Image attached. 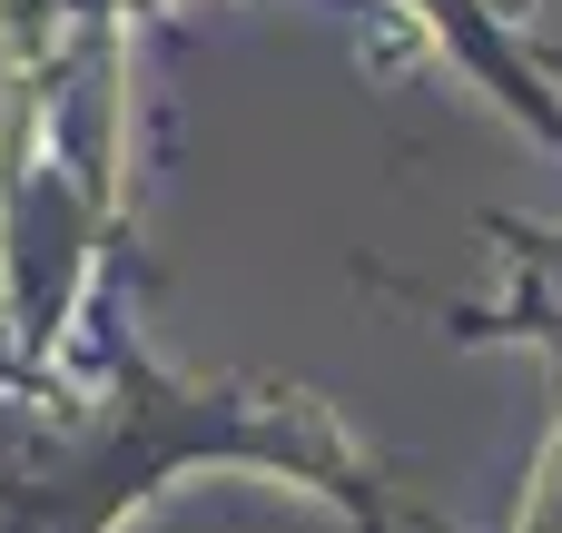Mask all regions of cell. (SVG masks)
Listing matches in <instances>:
<instances>
[]
</instances>
